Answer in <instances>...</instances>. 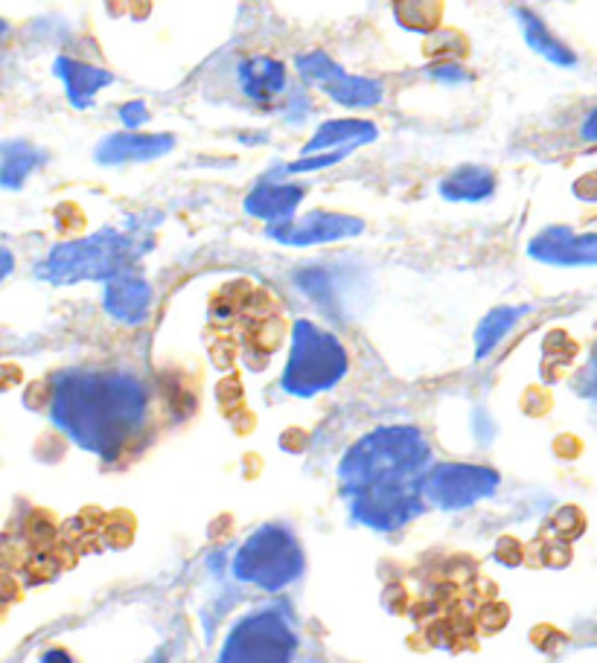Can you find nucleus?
Segmentation results:
<instances>
[{
  "mask_svg": "<svg viewBox=\"0 0 597 663\" xmlns=\"http://www.w3.org/2000/svg\"><path fill=\"white\" fill-rule=\"evenodd\" d=\"M53 73L61 79L70 105L79 111L91 108L96 96H100V91L114 85V79H117L112 70L100 68V65H88V61L70 59V56H59V59L53 61Z\"/></svg>",
  "mask_w": 597,
  "mask_h": 663,
  "instance_id": "obj_14",
  "label": "nucleus"
},
{
  "mask_svg": "<svg viewBox=\"0 0 597 663\" xmlns=\"http://www.w3.org/2000/svg\"><path fill=\"white\" fill-rule=\"evenodd\" d=\"M513 15L519 21V30L525 35V42L533 53H539L542 59L556 65V68L572 70L577 68V53L569 47L565 42H560L551 30L546 26V21L537 15V12H530V9H513Z\"/></svg>",
  "mask_w": 597,
  "mask_h": 663,
  "instance_id": "obj_17",
  "label": "nucleus"
},
{
  "mask_svg": "<svg viewBox=\"0 0 597 663\" xmlns=\"http://www.w3.org/2000/svg\"><path fill=\"white\" fill-rule=\"evenodd\" d=\"M119 119H123V126H126L128 131H135V128L149 123V108H146V103H140V100H131V103L119 105Z\"/></svg>",
  "mask_w": 597,
  "mask_h": 663,
  "instance_id": "obj_24",
  "label": "nucleus"
},
{
  "mask_svg": "<svg viewBox=\"0 0 597 663\" xmlns=\"http://www.w3.org/2000/svg\"><path fill=\"white\" fill-rule=\"evenodd\" d=\"M47 163V154L38 146L26 140H7L0 146V184L7 189H18L35 170Z\"/></svg>",
  "mask_w": 597,
  "mask_h": 663,
  "instance_id": "obj_19",
  "label": "nucleus"
},
{
  "mask_svg": "<svg viewBox=\"0 0 597 663\" xmlns=\"http://www.w3.org/2000/svg\"><path fill=\"white\" fill-rule=\"evenodd\" d=\"M530 259L560 268L597 265V233H574L572 228H546L530 239Z\"/></svg>",
  "mask_w": 597,
  "mask_h": 663,
  "instance_id": "obj_10",
  "label": "nucleus"
},
{
  "mask_svg": "<svg viewBox=\"0 0 597 663\" xmlns=\"http://www.w3.org/2000/svg\"><path fill=\"white\" fill-rule=\"evenodd\" d=\"M502 484L498 472L475 463H437L426 477V503L437 510H467L472 503L493 498Z\"/></svg>",
  "mask_w": 597,
  "mask_h": 663,
  "instance_id": "obj_7",
  "label": "nucleus"
},
{
  "mask_svg": "<svg viewBox=\"0 0 597 663\" xmlns=\"http://www.w3.org/2000/svg\"><path fill=\"white\" fill-rule=\"evenodd\" d=\"M307 198V187L286 184V181H260L245 198V213L268 221V228L286 224L295 219L300 201Z\"/></svg>",
  "mask_w": 597,
  "mask_h": 663,
  "instance_id": "obj_13",
  "label": "nucleus"
},
{
  "mask_svg": "<svg viewBox=\"0 0 597 663\" xmlns=\"http://www.w3.org/2000/svg\"><path fill=\"white\" fill-rule=\"evenodd\" d=\"M432 445L414 426H384L365 434L338 463V484L353 519L376 533H393L426 503Z\"/></svg>",
  "mask_w": 597,
  "mask_h": 663,
  "instance_id": "obj_1",
  "label": "nucleus"
},
{
  "mask_svg": "<svg viewBox=\"0 0 597 663\" xmlns=\"http://www.w3.org/2000/svg\"><path fill=\"white\" fill-rule=\"evenodd\" d=\"M42 663H73V658H70V652H65V649H50V652H44Z\"/></svg>",
  "mask_w": 597,
  "mask_h": 663,
  "instance_id": "obj_28",
  "label": "nucleus"
},
{
  "mask_svg": "<svg viewBox=\"0 0 597 663\" xmlns=\"http://www.w3.org/2000/svg\"><path fill=\"white\" fill-rule=\"evenodd\" d=\"M356 149H358V146H344V149H335V152L309 154V158H300V161L289 163V166H286V172H289V175H300V172L326 170V166H335V163H342L344 158H351Z\"/></svg>",
  "mask_w": 597,
  "mask_h": 663,
  "instance_id": "obj_22",
  "label": "nucleus"
},
{
  "mask_svg": "<svg viewBox=\"0 0 597 663\" xmlns=\"http://www.w3.org/2000/svg\"><path fill=\"white\" fill-rule=\"evenodd\" d=\"M581 137L586 140V143H597V105L589 111V117L583 119Z\"/></svg>",
  "mask_w": 597,
  "mask_h": 663,
  "instance_id": "obj_26",
  "label": "nucleus"
},
{
  "mask_svg": "<svg viewBox=\"0 0 597 663\" xmlns=\"http://www.w3.org/2000/svg\"><path fill=\"white\" fill-rule=\"evenodd\" d=\"M307 568L298 536L283 524H263L242 542L233 556V577L260 591H283Z\"/></svg>",
  "mask_w": 597,
  "mask_h": 663,
  "instance_id": "obj_5",
  "label": "nucleus"
},
{
  "mask_svg": "<svg viewBox=\"0 0 597 663\" xmlns=\"http://www.w3.org/2000/svg\"><path fill=\"white\" fill-rule=\"evenodd\" d=\"M365 230V221L356 216L344 213H326V210H312L303 219H291L286 224L268 228V236L274 242L289 247H312L326 245V242H342V239H353Z\"/></svg>",
  "mask_w": 597,
  "mask_h": 663,
  "instance_id": "obj_9",
  "label": "nucleus"
},
{
  "mask_svg": "<svg viewBox=\"0 0 597 663\" xmlns=\"http://www.w3.org/2000/svg\"><path fill=\"white\" fill-rule=\"evenodd\" d=\"M9 271H12V254L3 251V277H9Z\"/></svg>",
  "mask_w": 597,
  "mask_h": 663,
  "instance_id": "obj_29",
  "label": "nucleus"
},
{
  "mask_svg": "<svg viewBox=\"0 0 597 663\" xmlns=\"http://www.w3.org/2000/svg\"><path fill=\"white\" fill-rule=\"evenodd\" d=\"M586 391H589L592 399H597V347L595 352H592L589 370H586Z\"/></svg>",
  "mask_w": 597,
  "mask_h": 663,
  "instance_id": "obj_27",
  "label": "nucleus"
},
{
  "mask_svg": "<svg viewBox=\"0 0 597 663\" xmlns=\"http://www.w3.org/2000/svg\"><path fill=\"white\" fill-rule=\"evenodd\" d=\"M428 77L437 79V82H444V85L455 88V85H467L470 82V73L461 65H452V61H440V65H432L428 68Z\"/></svg>",
  "mask_w": 597,
  "mask_h": 663,
  "instance_id": "obj_23",
  "label": "nucleus"
},
{
  "mask_svg": "<svg viewBox=\"0 0 597 663\" xmlns=\"http://www.w3.org/2000/svg\"><path fill=\"white\" fill-rule=\"evenodd\" d=\"M530 306H498L493 309L490 315L478 324L475 329V358L481 361V358H486L490 352H493L498 344H502L507 335H510L513 329H516V324H519L521 317L528 315Z\"/></svg>",
  "mask_w": 597,
  "mask_h": 663,
  "instance_id": "obj_20",
  "label": "nucleus"
},
{
  "mask_svg": "<svg viewBox=\"0 0 597 663\" xmlns=\"http://www.w3.org/2000/svg\"><path fill=\"white\" fill-rule=\"evenodd\" d=\"M351 370V356L333 332L321 329L312 321L291 326V347L283 367L280 387L289 396L312 399L318 393L333 391Z\"/></svg>",
  "mask_w": 597,
  "mask_h": 663,
  "instance_id": "obj_4",
  "label": "nucleus"
},
{
  "mask_svg": "<svg viewBox=\"0 0 597 663\" xmlns=\"http://www.w3.org/2000/svg\"><path fill=\"white\" fill-rule=\"evenodd\" d=\"M437 193L452 205H481L486 198H493L495 172H490L486 166H475V163L458 166L440 181Z\"/></svg>",
  "mask_w": 597,
  "mask_h": 663,
  "instance_id": "obj_18",
  "label": "nucleus"
},
{
  "mask_svg": "<svg viewBox=\"0 0 597 663\" xmlns=\"http://www.w3.org/2000/svg\"><path fill=\"white\" fill-rule=\"evenodd\" d=\"M103 306L117 324H143L149 317V309H152V286L131 268V271L105 282Z\"/></svg>",
  "mask_w": 597,
  "mask_h": 663,
  "instance_id": "obj_11",
  "label": "nucleus"
},
{
  "mask_svg": "<svg viewBox=\"0 0 597 663\" xmlns=\"http://www.w3.org/2000/svg\"><path fill=\"white\" fill-rule=\"evenodd\" d=\"M175 149V137L172 135H140V131H119L100 140L94 149V161L103 166H117V163L131 161H154Z\"/></svg>",
  "mask_w": 597,
  "mask_h": 663,
  "instance_id": "obj_12",
  "label": "nucleus"
},
{
  "mask_svg": "<svg viewBox=\"0 0 597 663\" xmlns=\"http://www.w3.org/2000/svg\"><path fill=\"white\" fill-rule=\"evenodd\" d=\"M298 73L307 82L318 85L333 103L344 105V108H376L384 100V85L376 79L353 77L347 70L321 50L303 53L298 56Z\"/></svg>",
  "mask_w": 597,
  "mask_h": 663,
  "instance_id": "obj_8",
  "label": "nucleus"
},
{
  "mask_svg": "<svg viewBox=\"0 0 597 663\" xmlns=\"http://www.w3.org/2000/svg\"><path fill=\"white\" fill-rule=\"evenodd\" d=\"M298 655V631L280 608H256L237 623L225 640L219 663H291Z\"/></svg>",
  "mask_w": 597,
  "mask_h": 663,
  "instance_id": "obj_6",
  "label": "nucleus"
},
{
  "mask_svg": "<svg viewBox=\"0 0 597 663\" xmlns=\"http://www.w3.org/2000/svg\"><path fill=\"white\" fill-rule=\"evenodd\" d=\"M50 422L82 451L117 460L149 417V391L128 370L77 367L50 379Z\"/></svg>",
  "mask_w": 597,
  "mask_h": 663,
  "instance_id": "obj_2",
  "label": "nucleus"
},
{
  "mask_svg": "<svg viewBox=\"0 0 597 663\" xmlns=\"http://www.w3.org/2000/svg\"><path fill=\"white\" fill-rule=\"evenodd\" d=\"M237 79L242 94L256 103H272L286 94V68H283V61L268 59V56H251V59L239 61Z\"/></svg>",
  "mask_w": 597,
  "mask_h": 663,
  "instance_id": "obj_15",
  "label": "nucleus"
},
{
  "mask_svg": "<svg viewBox=\"0 0 597 663\" xmlns=\"http://www.w3.org/2000/svg\"><path fill=\"white\" fill-rule=\"evenodd\" d=\"M161 219V213L128 216L123 224H112L77 242L56 245L38 263L35 277L53 286L114 280L119 274L131 271V265L146 256V251H152L154 224Z\"/></svg>",
  "mask_w": 597,
  "mask_h": 663,
  "instance_id": "obj_3",
  "label": "nucleus"
},
{
  "mask_svg": "<svg viewBox=\"0 0 597 663\" xmlns=\"http://www.w3.org/2000/svg\"><path fill=\"white\" fill-rule=\"evenodd\" d=\"M376 135H379V128L370 123V119H330L324 126L318 128L312 140L303 146V152L300 158H309V154H324V152H335V149H344V146H365L374 143Z\"/></svg>",
  "mask_w": 597,
  "mask_h": 663,
  "instance_id": "obj_16",
  "label": "nucleus"
},
{
  "mask_svg": "<svg viewBox=\"0 0 597 663\" xmlns=\"http://www.w3.org/2000/svg\"><path fill=\"white\" fill-rule=\"evenodd\" d=\"M393 12L409 30H432L440 21V0H397Z\"/></svg>",
  "mask_w": 597,
  "mask_h": 663,
  "instance_id": "obj_21",
  "label": "nucleus"
},
{
  "mask_svg": "<svg viewBox=\"0 0 597 663\" xmlns=\"http://www.w3.org/2000/svg\"><path fill=\"white\" fill-rule=\"evenodd\" d=\"M574 193L581 198H586V201H597V172H592V175L577 181V184H574Z\"/></svg>",
  "mask_w": 597,
  "mask_h": 663,
  "instance_id": "obj_25",
  "label": "nucleus"
}]
</instances>
